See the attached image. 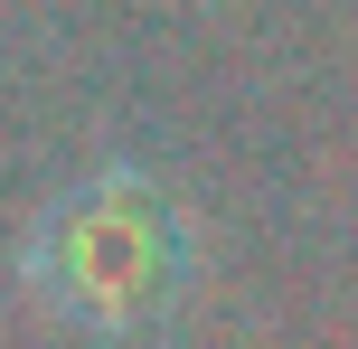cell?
<instances>
[{
	"mask_svg": "<svg viewBox=\"0 0 358 349\" xmlns=\"http://www.w3.org/2000/svg\"><path fill=\"white\" fill-rule=\"evenodd\" d=\"M19 283L85 340H142L189 302L198 227L142 161H104L38 208V227L19 236Z\"/></svg>",
	"mask_w": 358,
	"mask_h": 349,
	"instance_id": "1",
	"label": "cell"
}]
</instances>
